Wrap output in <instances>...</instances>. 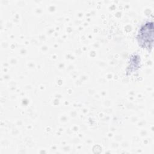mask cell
Returning <instances> with one entry per match:
<instances>
[{
  "label": "cell",
  "mask_w": 154,
  "mask_h": 154,
  "mask_svg": "<svg viewBox=\"0 0 154 154\" xmlns=\"http://www.w3.org/2000/svg\"><path fill=\"white\" fill-rule=\"evenodd\" d=\"M153 29V22H147L141 26L138 34V42L139 44L141 47L148 50L152 48Z\"/></svg>",
  "instance_id": "cell-1"
}]
</instances>
